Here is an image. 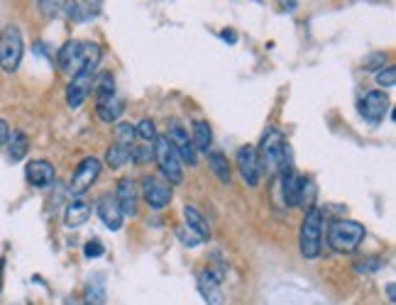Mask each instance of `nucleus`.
Segmentation results:
<instances>
[{"label":"nucleus","instance_id":"72a5a7b5","mask_svg":"<svg viewBox=\"0 0 396 305\" xmlns=\"http://www.w3.org/2000/svg\"><path fill=\"white\" fill-rule=\"evenodd\" d=\"M384 61H386V54H375V56L367 59L364 69H379V66H384Z\"/></svg>","mask_w":396,"mask_h":305},{"label":"nucleus","instance_id":"dca6fc26","mask_svg":"<svg viewBox=\"0 0 396 305\" xmlns=\"http://www.w3.org/2000/svg\"><path fill=\"white\" fill-rule=\"evenodd\" d=\"M279 191H281V203L286 208H296L299 205V186H301V176L294 169H286V171L279 173Z\"/></svg>","mask_w":396,"mask_h":305},{"label":"nucleus","instance_id":"e433bc0d","mask_svg":"<svg viewBox=\"0 0 396 305\" xmlns=\"http://www.w3.org/2000/svg\"><path fill=\"white\" fill-rule=\"evenodd\" d=\"M220 39H225V42L235 44V42H237V34L232 32V30H223V32H220Z\"/></svg>","mask_w":396,"mask_h":305},{"label":"nucleus","instance_id":"9b49d317","mask_svg":"<svg viewBox=\"0 0 396 305\" xmlns=\"http://www.w3.org/2000/svg\"><path fill=\"white\" fill-rule=\"evenodd\" d=\"M359 113L367 123L377 125L384 120V115L389 113V98L384 91H370L359 103Z\"/></svg>","mask_w":396,"mask_h":305},{"label":"nucleus","instance_id":"6e6552de","mask_svg":"<svg viewBox=\"0 0 396 305\" xmlns=\"http://www.w3.org/2000/svg\"><path fill=\"white\" fill-rule=\"evenodd\" d=\"M142 196H145V203L155 210H161L172 203V186L164 181L161 176H145L142 178Z\"/></svg>","mask_w":396,"mask_h":305},{"label":"nucleus","instance_id":"473e14b6","mask_svg":"<svg viewBox=\"0 0 396 305\" xmlns=\"http://www.w3.org/2000/svg\"><path fill=\"white\" fill-rule=\"evenodd\" d=\"M103 252H106V249H103V244H101V242H98V240H91L86 246H83V254H86L88 259L103 257Z\"/></svg>","mask_w":396,"mask_h":305},{"label":"nucleus","instance_id":"c85d7f7f","mask_svg":"<svg viewBox=\"0 0 396 305\" xmlns=\"http://www.w3.org/2000/svg\"><path fill=\"white\" fill-rule=\"evenodd\" d=\"M135 134H139V140L142 142H152L155 145L157 140V127L152 120H142V123L137 125V129H135Z\"/></svg>","mask_w":396,"mask_h":305},{"label":"nucleus","instance_id":"cd10ccee","mask_svg":"<svg viewBox=\"0 0 396 305\" xmlns=\"http://www.w3.org/2000/svg\"><path fill=\"white\" fill-rule=\"evenodd\" d=\"M313 196H316V183L310 178H301V186H299V205H308V210L313 208Z\"/></svg>","mask_w":396,"mask_h":305},{"label":"nucleus","instance_id":"b1692460","mask_svg":"<svg viewBox=\"0 0 396 305\" xmlns=\"http://www.w3.org/2000/svg\"><path fill=\"white\" fill-rule=\"evenodd\" d=\"M83 305H106V286H103V276L98 273L96 281H91L83 293Z\"/></svg>","mask_w":396,"mask_h":305},{"label":"nucleus","instance_id":"2eb2a0df","mask_svg":"<svg viewBox=\"0 0 396 305\" xmlns=\"http://www.w3.org/2000/svg\"><path fill=\"white\" fill-rule=\"evenodd\" d=\"M98 218L103 220V225L108 227V230L118 232L120 227H123V210H120L118 200H115V196H103L101 200H98Z\"/></svg>","mask_w":396,"mask_h":305},{"label":"nucleus","instance_id":"423d86ee","mask_svg":"<svg viewBox=\"0 0 396 305\" xmlns=\"http://www.w3.org/2000/svg\"><path fill=\"white\" fill-rule=\"evenodd\" d=\"M22 32L17 30L15 25H8L3 27V32H0V69L3 71H17L22 61Z\"/></svg>","mask_w":396,"mask_h":305},{"label":"nucleus","instance_id":"bb28decb","mask_svg":"<svg viewBox=\"0 0 396 305\" xmlns=\"http://www.w3.org/2000/svg\"><path fill=\"white\" fill-rule=\"evenodd\" d=\"M132 140H135V127H132V125H130V123H118V125H115V145L130 149V147H132Z\"/></svg>","mask_w":396,"mask_h":305},{"label":"nucleus","instance_id":"4468645a","mask_svg":"<svg viewBox=\"0 0 396 305\" xmlns=\"http://www.w3.org/2000/svg\"><path fill=\"white\" fill-rule=\"evenodd\" d=\"M25 176H27V181H30V186L47 188V186H52V183H54L57 171H54V166L49 164L47 159H34V161H30V164H27Z\"/></svg>","mask_w":396,"mask_h":305},{"label":"nucleus","instance_id":"f704fd0d","mask_svg":"<svg viewBox=\"0 0 396 305\" xmlns=\"http://www.w3.org/2000/svg\"><path fill=\"white\" fill-rule=\"evenodd\" d=\"M8 140H10V127H8L6 120H0V147L8 145Z\"/></svg>","mask_w":396,"mask_h":305},{"label":"nucleus","instance_id":"f3484780","mask_svg":"<svg viewBox=\"0 0 396 305\" xmlns=\"http://www.w3.org/2000/svg\"><path fill=\"white\" fill-rule=\"evenodd\" d=\"M115 200H118L123 215H135L137 213V191H135V183L130 178H120L118 181V193H115Z\"/></svg>","mask_w":396,"mask_h":305},{"label":"nucleus","instance_id":"f257e3e1","mask_svg":"<svg viewBox=\"0 0 396 305\" xmlns=\"http://www.w3.org/2000/svg\"><path fill=\"white\" fill-rule=\"evenodd\" d=\"M98 61H101V47L93 42H79V39H69L57 54L59 69L74 76L88 64L98 66Z\"/></svg>","mask_w":396,"mask_h":305},{"label":"nucleus","instance_id":"c756f323","mask_svg":"<svg viewBox=\"0 0 396 305\" xmlns=\"http://www.w3.org/2000/svg\"><path fill=\"white\" fill-rule=\"evenodd\" d=\"M96 93H98V101H106V98H112L115 96V83H112V76H101L96 86Z\"/></svg>","mask_w":396,"mask_h":305},{"label":"nucleus","instance_id":"f03ea898","mask_svg":"<svg viewBox=\"0 0 396 305\" xmlns=\"http://www.w3.org/2000/svg\"><path fill=\"white\" fill-rule=\"evenodd\" d=\"M364 240V227L355 220H333L328 225V244L340 254L355 252Z\"/></svg>","mask_w":396,"mask_h":305},{"label":"nucleus","instance_id":"20e7f679","mask_svg":"<svg viewBox=\"0 0 396 305\" xmlns=\"http://www.w3.org/2000/svg\"><path fill=\"white\" fill-rule=\"evenodd\" d=\"M152 154H155V159H157V166H159L161 178H164L169 186H179V183L184 181L181 159L177 156V151H174V147L169 145V140H166V137H159V134H157Z\"/></svg>","mask_w":396,"mask_h":305},{"label":"nucleus","instance_id":"4c0bfd02","mask_svg":"<svg viewBox=\"0 0 396 305\" xmlns=\"http://www.w3.org/2000/svg\"><path fill=\"white\" fill-rule=\"evenodd\" d=\"M386 298H389V303H394L396 300V286L394 284H386Z\"/></svg>","mask_w":396,"mask_h":305},{"label":"nucleus","instance_id":"1a4fd4ad","mask_svg":"<svg viewBox=\"0 0 396 305\" xmlns=\"http://www.w3.org/2000/svg\"><path fill=\"white\" fill-rule=\"evenodd\" d=\"M169 145L174 147V151H177V156L181 161H186L188 166H196V149H193V142L188 140V132L181 127V123L179 120H172L169 123Z\"/></svg>","mask_w":396,"mask_h":305},{"label":"nucleus","instance_id":"aec40b11","mask_svg":"<svg viewBox=\"0 0 396 305\" xmlns=\"http://www.w3.org/2000/svg\"><path fill=\"white\" fill-rule=\"evenodd\" d=\"M64 10L71 20L76 22H83V20H91L101 12V3H64Z\"/></svg>","mask_w":396,"mask_h":305},{"label":"nucleus","instance_id":"412c9836","mask_svg":"<svg viewBox=\"0 0 396 305\" xmlns=\"http://www.w3.org/2000/svg\"><path fill=\"white\" fill-rule=\"evenodd\" d=\"M184 218H186V227H188V230L196 232V235L201 237V240H206V237L210 235L208 220H206L204 215L198 213V210L193 208V205H186V208H184Z\"/></svg>","mask_w":396,"mask_h":305},{"label":"nucleus","instance_id":"58836bf2","mask_svg":"<svg viewBox=\"0 0 396 305\" xmlns=\"http://www.w3.org/2000/svg\"><path fill=\"white\" fill-rule=\"evenodd\" d=\"M3 266H6V259H0V276H3Z\"/></svg>","mask_w":396,"mask_h":305},{"label":"nucleus","instance_id":"39448f33","mask_svg":"<svg viewBox=\"0 0 396 305\" xmlns=\"http://www.w3.org/2000/svg\"><path fill=\"white\" fill-rule=\"evenodd\" d=\"M321 232H323V210L321 208H310L304 218V225H301V235H299V244H301V254L306 259H316L321 254Z\"/></svg>","mask_w":396,"mask_h":305},{"label":"nucleus","instance_id":"f8f14e48","mask_svg":"<svg viewBox=\"0 0 396 305\" xmlns=\"http://www.w3.org/2000/svg\"><path fill=\"white\" fill-rule=\"evenodd\" d=\"M235 164H237V171H240L242 181L247 186H257L259 183V161H257V149L255 147H240L235 156Z\"/></svg>","mask_w":396,"mask_h":305},{"label":"nucleus","instance_id":"4be33fe9","mask_svg":"<svg viewBox=\"0 0 396 305\" xmlns=\"http://www.w3.org/2000/svg\"><path fill=\"white\" fill-rule=\"evenodd\" d=\"M193 149H201V151H208L210 145H213V132H210V125L206 120H196L193 123Z\"/></svg>","mask_w":396,"mask_h":305},{"label":"nucleus","instance_id":"5701e85b","mask_svg":"<svg viewBox=\"0 0 396 305\" xmlns=\"http://www.w3.org/2000/svg\"><path fill=\"white\" fill-rule=\"evenodd\" d=\"M208 161H210V169H213V173L218 176V181L220 183H230L232 171H230V164H228V159H225L220 151H210Z\"/></svg>","mask_w":396,"mask_h":305},{"label":"nucleus","instance_id":"c9c22d12","mask_svg":"<svg viewBox=\"0 0 396 305\" xmlns=\"http://www.w3.org/2000/svg\"><path fill=\"white\" fill-rule=\"evenodd\" d=\"M379 266H382V262L377 259V262H370V264H359L357 271H375V269H379Z\"/></svg>","mask_w":396,"mask_h":305},{"label":"nucleus","instance_id":"6ab92c4d","mask_svg":"<svg viewBox=\"0 0 396 305\" xmlns=\"http://www.w3.org/2000/svg\"><path fill=\"white\" fill-rule=\"evenodd\" d=\"M123 110H125L123 101H120V98H115V96L106 98V101H98V105H96V113H98V118H101L103 123H115V120H120Z\"/></svg>","mask_w":396,"mask_h":305},{"label":"nucleus","instance_id":"a878e982","mask_svg":"<svg viewBox=\"0 0 396 305\" xmlns=\"http://www.w3.org/2000/svg\"><path fill=\"white\" fill-rule=\"evenodd\" d=\"M130 159H132V149H125V147H118V145H112L106 154V161L110 169H120V166H125Z\"/></svg>","mask_w":396,"mask_h":305},{"label":"nucleus","instance_id":"9d476101","mask_svg":"<svg viewBox=\"0 0 396 305\" xmlns=\"http://www.w3.org/2000/svg\"><path fill=\"white\" fill-rule=\"evenodd\" d=\"M220 281H223V271L204 269L198 273V291H201V295L208 305H225V293L220 288Z\"/></svg>","mask_w":396,"mask_h":305},{"label":"nucleus","instance_id":"a211bd4d","mask_svg":"<svg viewBox=\"0 0 396 305\" xmlns=\"http://www.w3.org/2000/svg\"><path fill=\"white\" fill-rule=\"evenodd\" d=\"M88 218H91V205H88L86 200H74V203H69V208H66L64 222L66 227H81Z\"/></svg>","mask_w":396,"mask_h":305},{"label":"nucleus","instance_id":"2f4dec72","mask_svg":"<svg viewBox=\"0 0 396 305\" xmlns=\"http://www.w3.org/2000/svg\"><path fill=\"white\" fill-rule=\"evenodd\" d=\"M177 237H179V240H181V244H184V246H198V244H201V242H204V240H201V237L196 235V232L188 230V227H179V230H177Z\"/></svg>","mask_w":396,"mask_h":305},{"label":"nucleus","instance_id":"ddd939ff","mask_svg":"<svg viewBox=\"0 0 396 305\" xmlns=\"http://www.w3.org/2000/svg\"><path fill=\"white\" fill-rule=\"evenodd\" d=\"M98 173H101V161L96 156H86V159L81 161L79 169H76L74 178H71V191L74 193H83L96 183Z\"/></svg>","mask_w":396,"mask_h":305},{"label":"nucleus","instance_id":"7ed1b4c3","mask_svg":"<svg viewBox=\"0 0 396 305\" xmlns=\"http://www.w3.org/2000/svg\"><path fill=\"white\" fill-rule=\"evenodd\" d=\"M286 149H289V145H286L281 129H277V127L267 129V132H264V137H262V145H259V149H257L259 171L264 169L267 173H279Z\"/></svg>","mask_w":396,"mask_h":305},{"label":"nucleus","instance_id":"393cba45","mask_svg":"<svg viewBox=\"0 0 396 305\" xmlns=\"http://www.w3.org/2000/svg\"><path fill=\"white\" fill-rule=\"evenodd\" d=\"M10 145V159L12 161H22L30 149V142H27V134L25 132H12V137L8 140Z\"/></svg>","mask_w":396,"mask_h":305},{"label":"nucleus","instance_id":"7c9ffc66","mask_svg":"<svg viewBox=\"0 0 396 305\" xmlns=\"http://www.w3.org/2000/svg\"><path fill=\"white\" fill-rule=\"evenodd\" d=\"M377 83L382 88H394L396 86V66H386L377 74Z\"/></svg>","mask_w":396,"mask_h":305},{"label":"nucleus","instance_id":"0eeeda50","mask_svg":"<svg viewBox=\"0 0 396 305\" xmlns=\"http://www.w3.org/2000/svg\"><path fill=\"white\" fill-rule=\"evenodd\" d=\"M96 69L98 66L88 64V66H83L74 78H71L69 88H66V103H69L71 110H76V107H81L83 103H86L88 93H91V83H93V74H96Z\"/></svg>","mask_w":396,"mask_h":305}]
</instances>
